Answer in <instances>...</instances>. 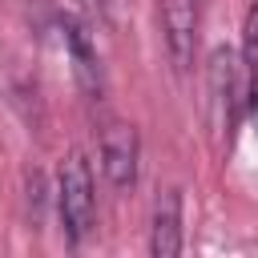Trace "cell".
Returning a JSON list of instances; mask_svg holds the SVG:
<instances>
[{
  "label": "cell",
  "instance_id": "obj_1",
  "mask_svg": "<svg viewBox=\"0 0 258 258\" xmlns=\"http://www.w3.org/2000/svg\"><path fill=\"white\" fill-rule=\"evenodd\" d=\"M56 210L64 222V234L81 242L93 226V169L81 153H69L56 173Z\"/></svg>",
  "mask_w": 258,
  "mask_h": 258
},
{
  "label": "cell",
  "instance_id": "obj_2",
  "mask_svg": "<svg viewBox=\"0 0 258 258\" xmlns=\"http://www.w3.org/2000/svg\"><path fill=\"white\" fill-rule=\"evenodd\" d=\"M101 165H105V177L125 189L137 181V129L133 125H109L101 133Z\"/></svg>",
  "mask_w": 258,
  "mask_h": 258
},
{
  "label": "cell",
  "instance_id": "obj_3",
  "mask_svg": "<svg viewBox=\"0 0 258 258\" xmlns=\"http://www.w3.org/2000/svg\"><path fill=\"white\" fill-rule=\"evenodd\" d=\"M161 32L173 64L185 69L194 60V40H198V0H161Z\"/></svg>",
  "mask_w": 258,
  "mask_h": 258
},
{
  "label": "cell",
  "instance_id": "obj_4",
  "mask_svg": "<svg viewBox=\"0 0 258 258\" xmlns=\"http://www.w3.org/2000/svg\"><path fill=\"white\" fill-rule=\"evenodd\" d=\"M153 258H173L181 250V194L165 189L153 206V238H149Z\"/></svg>",
  "mask_w": 258,
  "mask_h": 258
},
{
  "label": "cell",
  "instance_id": "obj_5",
  "mask_svg": "<svg viewBox=\"0 0 258 258\" xmlns=\"http://www.w3.org/2000/svg\"><path fill=\"white\" fill-rule=\"evenodd\" d=\"M246 60L258 64V0L250 4V16H246Z\"/></svg>",
  "mask_w": 258,
  "mask_h": 258
}]
</instances>
